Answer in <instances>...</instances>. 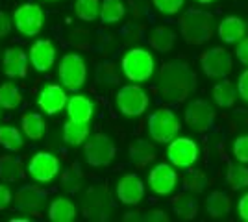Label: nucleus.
<instances>
[{
  "label": "nucleus",
  "mask_w": 248,
  "mask_h": 222,
  "mask_svg": "<svg viewBox=\"0 0 248 222\" xmlns=\"http://www.w3.org/2000/svg\"><path fill=\"white\" fill-rule=\"evenodd\" d=\"M159 95L167 102H184L197 89V74L186 61H169L159 71Z\"/></svg>",
  "instance_id": "f257e3e1"
},
{
  "label": "nucleus",
  "mask_w": 248,
  "mask_h": 222,
  "mask_svg": "<svg viewBox=\"0 0 248 222\" xmlns=\"http://www.w3.org/2000/svg\"><path fill=\"white\" fill-rule=\"evenodd\" d=\"M178 26L182 39L191 46H198L207 43L213 35V15L200 8H189L180 17Z\"/></svg>",
  "instance_id": "f03ea898"
},
{
  "label": "nucleus",
  "mask_w": 248,
  "mask_h": 222,
  "mask_svg": "<svg viewBox=\"0 0 248 222\" xmlns=\"http://www.w3.org/2000/svg\"><path fill=\"white\" fill-rule=\"evenodd\" d=\"M121 71L124 78L132 84H143L148 82L155 73V59L152 52L145 48H130L123 56Z\"/></svg>",
  "instance_id": "7ed1b4c3"
},
{
  "label": "nucleus",
  "mask_w": 248,
  "mask_h": 222,
  "mask_svg": "<svg viewBox=\"0 0 248 222\" xmlns=\"http://www.w3.org/2000/svg\"><path fill=\"white\" fill-rule=\"evenodd\" d=\"M180 118L170 107H159L148 117V135L155 143H169L180 133Z\"/></svg>",
  "instance_id": "20e7f679"
},
{
  "label": "nucleus",
  "mask_w": 248,
  "mask_h": 222,
  "mask_svg": "<svg viewBox=\"0 0 248 222\" xmlns=\"http://www.w3.org/2000/svg\"><path fill=\"white\" fill-rule=\"evenodd\" d=\"M115 102H117V109L126 117L145 115V111L148 109V106H150L148 93H146L139 84L123 85V87L117 91Z\"/></svg>",
  "instance_id": "39448f33"
},
{
  "label": "nucleus",
  "mask_w": 248,
  "mask_h": 222,
  "mask_svg": "<svg viewBox=\"0 0 248 222\" xmlns=\"http://www.w3.org/2000/svg\"><path fill=\"white\" fill-rule=\"evenodd\" d=\"M83 156L87 165H91L94 169H102L111 165V161L117 156V147L109 135L94 133L93 137H87V141L83 143Z\"/></svg>",
  "instance_id": "423d86ee"
},
{
  "label": "nucleus",
  "mask_w": 248,
  "mask_h": 222,
  "mask_svg": "<svg viewBox=\"0 0 248 222\" xmlns=\"http://www.w3.org/2000/svg\"><path fill=\"white\" fill-rule=\"evenodd\" d=\"M58 74H60V80L67 91L78 93L87 80V67H85L83 58L76 52L65 54L58 67Z\"/></svg>",
  "instance_id": "0eeeda50"
},
{
  "label": "nucleus",
  "mask_w": 248,
  "mask_h": 222,
  "mask_svg": "<svg viewBox=\"0 0 248 222\" xmlns=\"http://www.w3.org/2000/svg\"><path fill=\"white\" fill-rule=\"evenodd\" d=\"M167 158H169L172 167L187 170L191 167H195L197 161L200 159V147L197 145L195 139L176 135L172 141H169Z\"/></svg>",
  "instance_id": "6e6552de"
},
{
  "label": "nucleus",
  "mask_w": 248,
  "mask_h": 222,
  "mask_svg": "<svg viewBox=\"0 0 248 222\" xmlns=\"http://www.w3.org/2000/svg\"><path fill=\"white\" fill-rule=\"evenodd\" d=\"M13 26L15 30L24 37H35L39 35L45 26V11L39 4L26 2L19 6L13 13Z\"/></svg>",
  "instance_id": "1a4fd4ad"
},
{
  "label": "nucleus",
  "mask_w": 248,
  "mask_h": 222,
  "mask_svg": "<svg viewBox=\"0 0 248 222\" xmlns=\"http://www.w3.org/2000/svg\"><path fill=\"white\" fill-rule=\"evenodd\" d=\"M200 67L207 78L222 80L233 71V58L222 46H211L200 56Z\"/></svg>",
  "instance_id": "9d476101"
},
{
  "label": "nucleus",
  "mask_w": 248,
  "mask_h": 222,
  "mask_svg": "<svg viewBox=\"0 0 248 222\" xmlns=\"http://www.w3.org/2000/svg\"><path fill=\"white\" fill-rule=\"evenodd\" d=\"M186 124L191 130H195L198 133H204L207 130H211L213 122H215V111L211 104L204 100V98H195L191 100L186 107Z\"/></svg>",
  "instance_id": "9b49d317"
},
{
  "label": "nucleus",
  "mask_w": 248,
  "mask_h": 222,
  "mask_svg": "<svg viewBox=\"0 0 248 222\" xmlns=\"http://www.w3.org/2000/svg\"><path fill=\"white\" fill-rule=\"evenodd\" d=\"M28 174L37 183H50L60 174V159L50 152H37L28 163Z\"/></svg>",
  "instance_id": "f8f14e48"
},
{
  "label": "nucleus",
  "mask_w": 248,
  "mask_h": 222,
  "mask_svg": "<svg viewBox=\"0 0 248 222\" xmlns=\"http://www.w3.org/2000/svg\"><path fill=\"white\" fill-rule=\"evenodd\" d=\"M178 172L169 163H157L148 172V187L154 191L157 196H169L172 194L178 185Z\"/></svg>",
  "instance_id": "ddd939ff"
},
{
  "label": "nucleus",
  "mask_w": 248,
  "mask_h": 222,
  "mask_svg": "<svg viewBox=\"0 0 248 222\" xmlns=\"http://www.w3.org/2000/svg\"><path fill=\"white\" fill-rule=\"evenodd\" d=\"M111 209V198L106 187H91L83 200V215L87 219H108Z\"/></svg>",
  "instance_id": "4468645a"
},
{
  "label": "nucleus",
  "mask_w": 248,
  "mask_h": 222,
  "mask_svg": "<svg viewBox=\"0 0 248 222\" xmlns=\"http://www.w3.org/2000/svg\"><path fill=\"white\" fill-rule=\"evenodd\" d=\"M145 181L135 172H128L117 183V198L126 206H137L145 198Z\"/></svg>",
  "instance_id": "2eb2a0df"
},
{
  "label": "nucleus",
  "mask_w": 248,
  "mask_h": 222,
  "mask_svg": "<svg viewBox=\"0 0 248 222\" xmlns=\"http://www.w3.org/2000/svg\"><path fill=\"white\" fill-rule=\"evenodd\" d=\"M67 89L63 85L58 84H46L39 91V96H37V106L43 113L46 115H56L65 109V104H67Z\"/></svg>",
  "instance_id": "dca6fc26"
},
{
  "label": "nucleus",
  "mask_w": 248,
  "mask_h": 222,
  "mask_svg": "<svg viewBox=\"0 0 248 222\" xmlns=\"http://www.w3.org/2000/svg\"><path fill=\"white\" fill-rule=\"evenodd\" d=\"M31 67L37 73H48L56 63V46L50 39H37L33 41L28 52Z\"/></svg>",
  "instance_id": "f3484780"
},
{
  "label": "nucleus",
  "mask_w": 248,
  "mask_h": 222,
  "mask_svg": "<svg viewBox=\"0 0 248 222\" xmlns=\"http://www.w3.org/2000/svg\"><path fill=\"white\" fill-rule=\"evenodd\" d=\"M48 198V192L39 185H22L15 192L13 202L21 211H39Z\"/></svg>",
  "instance_id": "a211bd4d"
},
{
  "label": "nucleus",
  "mask_w": 248,
  "mask_h": 222,
  "mask_svg": "<svg viewBox=\"0 0 248 222\" xmlns=\"http://www.w3.org/2000/svg\"><path fill=\"white\" fill-rule=\"evenodd\" d=\"M28 54L24 52L19 46H10L4 50V74L11 78V80H17V78H24L28 74Z\"/></svg>",
  "instance_id": "6ab92c4d"
},
{
  "label": "nucleus",
  "mask_w": 248,
  "mask_h": 222,
  "mask_svg": "<svg viewBox=\"0 0 248 222\" xmlns=\"http://www.w3.org/2000/svg\"><path fill=\"white\" fill-rule=\"evenodd\" d=\"M220 41L226 44H235L243 37H247V22L237 15H228L224 17L217 28Z\"/></svg>",
  "instance_id": "aec40b11"
},
{
  "label": "nucleus",
  "mask_w": 248,
  "mask_h": 222,
  "mask_svg": "<svg viewBox=\"0 0 248 222\" xmlns=\"http://www.w3.org/2000/svg\"><path fill=\"white\" fill-rule=\"evenodd\" d=\"M67 115L71 120L76 122H91V118L94 117V104L87 98L85 95H74L67 98Z\"/></svg>",
  "instance_id": "412c9836"
},
{
  "label": "nucleus",
  "mask_w": 248,
  "mask_h": 222,
  "mask_svg": "<svg viewBox=\"0 0 248 222\" xmlns=\"http://www.w3.org/2000/svg\"><path fill=\"white\" fill-rule=\"evenodd\" d=\"M128 154H130V161L134 163V167L145 169L155 159V148L146 139H135L130 143Z\"/></svg>",
  "instance_id": "4be33fe9"
},
{
  "label": "nucleus",
  "mask_w": 248,
  "mask_h": 222,
  "mask_svg": "<svg viewBox=\"0 0 248 222\" xmlns=\"http://www.w3.org/2000/svg\"><path fill=\"white\" fill-rule=\"evenodd\" d=\"M21 158L17 156H0V180L6 183H17L24 180L26 172H24Z\"/></svg>",
  "instance_id": "5701e85b"
},
{
  "label": "nucleus",
  "mask_w": 248,
  "mask_h": 222,
  "mask_svg": "<svg viewBox=\"0 0 248 222\" xmlns=\"http://www.w3.org/2000/svg\"><path fill=\"white\" fill-rule=\"evenodd\" d=\"M76 215H78V209L74 202L65 196L52 200V204L48 206V219L52 222H73Z\"/></svg>",
  "instance_id": "b1692460"
},
{
  "label": "nucleus",
  "mask_w": 248,
  "mask_h": 222,
  "mask_svg": "<svg viewBox=\"0 0 248 222\" xmlns=\"http://www.w3.org/2000/svg\"><path fill=\"white\" fill-rule=\"evenodd\" d=\"M148 44L155 52H170L176 44V33L170 26H155L150 32Z\"/></svg>",
  "instance_id": "393cba45"
},
{
  "label": "nucleus",
  "mask_w": 248,
  "mask_h": 222,
  "mask_svg": "<svg viewBox=\"0 0 248 222\" xmlns=\"http://www.w3.org/2000/svg\"><path fill=\"white\" fill-rule=\"evenodd\" d=\"M206 211L211 219L226 217L232 211V198L224 191H213L206 198Z\"/></svg>",
  "instance_id": "a878e982"
},
{
  "label": "nucleus",
  "mask_w": 248,
  "mask_h": 222,
  "mask_svg": "<svg viewBox=\"0 0 248 222\" xmlns=\"http://www.w3.org/2000/svg\"><path fill=\"white\" fill-rule=\"evenodd\" d=\"M239 98L237 87L232 84L230 80L222 78V82H218L215 87H213V100L218 107L222 109H230V107L235 106Z\"/></svg>",
  "instance_id": "bb28decb"
},
{
  "label": "nucleus",
  "mask_w": 248,
  "mask_h": 222,
  "mask_svg": "<svg viewBox=\"0 0 248 222\" xmlns=\"http://www.w3.org/2000/svg\"><path fill=\"white\" fill-rule=\"evenodd\" d=\"M89 124L87 122H76V120H67L63 124V141L69 147H80L89 137Z\"/></svg>",
  "instance_id": "cd10ccee"
},
{
  "label": "nucleus",
  "mask_w": 248,
  "mask_h": 222,
  "mask_svg": "<svg viewBox=\"0 0 248 222\" xmlns=\"http://www.w3.org/2000/svg\"><path fill=\"white\" fill-rule=\"evenodd\" d=\"M172 209H174V213L180 219L193 221L198 213V202L195 200V192L186 191V192L178 194L174 200H172Z\"/></svg>",
  "instance_id": "c85d7f7f"
},
{
  "label": "nucleus",
  "mask_w": 248,
  "mask_h": 222,
  "mask_svg": "<svg viewBox=\"0 0 248 222\" xmlns=\"http://www.w3.org/2000/svg\"><path fill=\"white\" fill-rule=\"evenodd\" d=\"M21 130L22 133L31 141H39L43 139L45 132H46V124H45V118L39 113H24L21 118Z\"/></svg>",
  "instance_id": "c756f323"
},
{
  "label": "nucleus",
  "mask_w": 248,
  "mask_h": 222,
  "mask_svg": "<svg viewBox=\"0 0 248 222\" xmlns=\"http://www.w3.org/2000/svg\"><path fill=\"white\" fill-rule=\"evenodd\" d=\"M124 13H126V8L121 0H102L98 19L102 24H117L123 21Z\"/></svg>",
  "instance_id": "7c9ffc66"
},
{
  "label": "nucleus",
  "mask_w": 248,
  "mask_h": 222,
  "mask_svg": "<svg viewBox=\"0 0 248 222\" xmlns=\"http://www.w3.org/2000/svg\"><path fill=\"white\" fill-rule=\"evenodd\" d=\"M226 183L230 185L232 191H241L248 187V167H245V163H235L230 165L226 172Z\"/></svg>",
  "instance_id": "2f4dec72"
},
{
  "label": "nucleus",
  "mask_w": 248,
  "mask_h": 222,
  "mask_svg": "<svg viewBox=\"0 0 248 222\" xmlns=\"http://www.w3.org/2000/svg\"><path fill=\"white\" fill-rule=\"evenodd\" d=\"M22 102V93L21 89L11 82L0 85V107L2 109H15L19 107Z\"/></svg>",
  "instance_id": "473e14b6"
},
{
  "label": "nucleus",
  "mask_w": 248,
  "mask_h": 222,
  "mask_svg": "<svg viewBox=\"0 0 248 222\" xmlns=\"http://www.w3.org/2000/svg\"><path fill=\"white\" fill-rule=\"evenodd\" d=\"M0 147L8 152H19L24 147L22 133L15 126H0Z\"/></svg>",
  "instance_id": "72a5a7b5"
},
{
  "label": "nucleus",
  "mask_w": 248,
  "mask_h": 222,
  "mask_svg": "<svg viewBox=\"0 0 248 222\" xmlns=\"http://www.w3.org/2000/svg\"><path fill=\"white\" fill-rule=\"evenodd\" d=\"M74 13L83 22H93L98 19L100 13V0H76Z\"/></svg>",
  "instance_id": "f704fd0d"
},
{
  "label": "nucleus",
  "mask_w": 248,
  "mask_h": 222,
  "mask_svg": "<svg viewBox=\"0 0 248 222\" xmlns=\"http://www.w3.org/2000/svg\"><path fill=\"white\" fill-rule=\"evenodd\" d=\"M182 181H184L186 191L195 192V194L202 192V191L207 187V176L202 172V170H193V167H191V169H187V172L184 174Z\"/></svg>",
  "instance_id": "c9c22d12"
},
{
  "label": "nucleus",
  "mask_w": 248,
  "mask_h": 222,
  "mask_svg": "<svg viewBox=\"0 0 248 222\" xmlns=\"http://www.w3.org/2000/svg\"><path fill=\"white\" fill-rule=\"evenodd\" d=\"M83 183V174L80 163H74L67 172H63L62 176V187L67 192H78Z\"/></svg>",
  "instance_id": "e433bc0d"
},
{
  "label": "nucleus",
  "mask_w": 248,
  "mask_h": 222,
  "mask_svg": "<svg viewBox=\"0 0 248 222\" xmlns=\"http://www.w3.org/2000/svg\"><path fill=\"white\" fill-rule=\"evenodd\" d=\"M152 4H154V8L161 15L170 17V15H176L178 11L184 8L186 0H152Z\"/></svg>",
  "instance_id": "4c0bfd02"
},
{
  "label": "nucleus",
  "mask_w": 248,
  "mask_h": 222,
  "mask_svg": "<svg viewBox=\"0 0 248 222\" xmlns=\"http://www.w3.org/2000/svg\"><path fill=\"white\" fill-rule=\"evenodd\" d=\"M232 152H233V158L237 159L239 163H248V133L247 135H239L233 141Z\"/></svg>",
  "instance_id": "58836bf2"
},
{
  "label": "nucleus",
  "mask_w": 248,
  "mask_h": 222,
  "mask_svg": "<svg viewBox=\"0 0 248 222\" xmlns=\"http://www.w3.org/2000/svg\"><path fill=\"white\" fill-rule=\"evenodd\" d=\"M137 221H145V222H165L169 221L165 211L161 209H154V211H148V213H141Z\"/></svg>",
  "instance_id": "ea45409f"
},
{
  "label": "nucleus",
  "mask_w": 248,
  "mask_h": 222,
  "mask_svg": "<svg viewBox=\"0 0 248 222\" xmlns=\"http://www.w3.org/2000/svg\"><path fill=\"white\" fill-rule=\"evenodd\" d=\"M237 93L239 96L245 100L248 104V69H245L243 73H241V76H239V80H237Z\"/></svg>",
  "instance_id": "a19ab883"
},
{
  "label": "nucleus",
  "mask_w": 248,
  "mask_h": 222,
  "mask_svg": "<svg viewBox=\"0 0 248 222\" xmlns=\"http://www.w3.org/2000/svg\"><path fill=\"white\" fill-rule=\"evenodd\" d=\"M235 58H237L239 63H243L248 67V37H243V39L239 41L237 48H235Z\"/></svg>",
  "instance_id": "79ce46f5"
},
{
  "label": "nucleus",
  "mask_w": 248,
  "mask_h": 222,
  "mask_svg": "<svg viewBox=\"0 0 248 222\" xmlns=\"http://www.w3.org/2000/svg\"><path fill=\"white\" fill-rule=\"evenodd\" d=\"M11 202H13V192L6 185L0 183V211H4L6 207H10Z\"/></svg>",
  "instance_id": "37998d69"
},
{
  "label": "nucleus",
  "mask_w": 248,
  "mask_h": 222,
  "mask_svg": "<svg viewBox=\"0 0 248 222\" xmlns=\"http://www.w3.org/2000/svg\"><path fill=\"white\" fill-rule=\"evenodd\" d=\"M11 26H13V21H11V17L6 13V11L0 10V37H4V35H8L11 32Z\"/></svg>",
  "instance_id": "c03bdc74"
},
{
  "label": "nucleus",
  "mask_w": 248,
  "mask_h": 222,
  "mask_svg": "<svg viewBox=\"0 0 248 222\" xmlns=\"http://www.w3.org/2000/svg\"><path fill=\"white\" fill-rule=\"evenodd\" d=\"M237 213L241 221L248 222V192H245L237 202Z\"/></svg>",
  "instance_id": "a18cd8bd"
},
{
  "label": "nucleus",
  "mask_w": 248,
  "mask_h": 222,
  "mask_svg": "<svg viewBox=\"0 0 248 222\" xmlns=\"http://www.w3.org/2000/svg\"><path fill=\"white\" fill-rule=\"evenodd\" d=\"M200 4H211V2H215V0H197Z\"/></svg>",
  "instance_id": "49530a36"
}]
</instances>
